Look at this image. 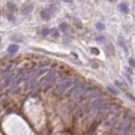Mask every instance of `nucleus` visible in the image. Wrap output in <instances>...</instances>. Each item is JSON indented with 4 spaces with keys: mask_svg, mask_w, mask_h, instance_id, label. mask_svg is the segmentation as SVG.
<instances>
[{
    "mask_svg": "<svg viewBox=\"0 0 135 135\" xmlns=\"http://www.w3.org/2000/svg\"><path fill=\"white\" fill-rule=\"evenodd\" d=\"M73 80H68V81H65L62 83L61 85H57V87L54 89V93H55L56 95H61L63 94V93L66 91V89H69L70 86L73 85Z\"/></svg>",
    "mask_w": 135,
    "mask_h": 135,
    "instance_id": "f257e3e1",
    "label": "nucleus"
},
{
    "mask_svg": "<svg viewBox=\"0 0 135 135\" xmlns=\"http://www.w3.org/2000/svg\"><path fill=\"white\" fill-rule=\"evenodd\" d=\"M55 82V77L52 74V73H50L49 74H48L45 79L43 80L42 82V85L44 86L45 88H48L49 86H51L52 85V84Z\"/></svg>",
    "mask_w": 135,
    "mask_h": 135,
    "instance_id": "f03ea898",
    "label": "nucleus"
},
{
    "mask_svg": "<svg viewBox=\"0 0 135 135\" xmlns=\"http://www.w3.org/2000/svg\"><path fill=\"white\" fill-rule=\"evenodd\" d=\"M33 10V5L32 4H26L24 5L21 9V14L24 15H27L29 14H31Z\"/></svg>",
    "mask_w": 135,
    "mask_h": 135,
    "instance_id": "7ed1b4c3",
    "label": "nucleus"
},
{
    "mask_svg": "<svg viewBox=\"0 0 135 135\" xmlns=\"http://www.w3.org/2000/svg\"><path fill=\"white\" fill-rule=\"evenodd\" d=\"M41 17L44 20H49L51 17H52V14L49 10L47 9H43V10L41 11Z\"/></svg>",
    "mask_w": 135,
    "mask_h": 135,
    "instance_id": "20e7f679",
    "label": "nucleus"
},
{
    "mask_svg": "<svg viewBox=\"0 0 135 135\" xmlns=\"http://www.w3.org/2000/svg\"><path fill=\"white\" fill-rule=\"evenodd\" d=\"M7 8L10 13H15L17 10V6L14 2H8L7 3Z\"/></svg>",
    "mask_w": 135,
    "mask_h": 135,
    "instance_id": "39448f33",
    "label": "nucleus"
},
{
    "mask_svg": "<svg viewBox=\"0 0 135 135\" xmlns=\"http://www.w3.org/2000/svg\"><path fill=\"white\" fill-rule=\"evenodd\" d=\"M19 51V46L18 45H11L8 48V52L10 54H14Z\"/></svg>",
    "mask_w": 135,
    "mask_h": 135,
    "instance_id": "423d86ee",
    "label": "nucleus"
},
{
    "mask_svg": "<svg viewBox=\"0 0 135 135\" xmlns=\"http://www.w3.org/2000/svg\"><path fill=\"white\" fill-rule=\"evenodd\" d=\"M119 9L123 14H128V12H129V9H128V7L126 4H121L119 5Z\"/></svg>",
    "mask_w": 135,
    "mask_h": 135,
    "instance_id": "0eeeda50",
    "label": "nucleus"
},
{
    "mask_svg": "<svg viewBox=\"0 0 135 135\" xmlns=\"http://www.w3.org/2000/svg\"><path fill=\"white\" fill-rule=\"evenodd\" d=\"M81 91H82L81 86L77 85L74 88V89H73V96H74V97H78L79 95H81Z\"/></svg>",
    "mask_w": 135,
    "mask_h": 135,
    "instance_id": "6e6552de",
    "label": "nucleus"
},
{
    "mask_svg": "<svg viewBox=\"0 0 135 135\" xmlns=\"http://www.w3.org/2000/svg\"><path fill=\"white\" fill-rule=\"evenodd\" d=\"M118 42H119V45L123 48L125 50V52H128V49H127V45H126V42H125V41L123 39V37L122 36H119L118 38Z\"/></svg>",
    "mask_w": 135,
    "mask_h": 135,
    "instance_id": "1a4fd4ad",
    "label": "nucleus"
},
{
    "mask_svg": "<svg viewBox=\"0 0 135 135\" xmlns=\"http://www.w3.org/2000/svg\"><path fill=\"white\" fill-rule=\"evenodd\" d=\"M95 27H96V29H97L99 31H103L105 29H106L105 25L102 24L101 22H98V23H96Z\"/></svg>",
    "mask_w": 135,
    "mask_h": 135,
    "instance_id": "9d476101",
    "label": "nucleus"
},
{
    "mask_svg": "<svg viewBox=\"0 0 135 135\" xmlns=\"http://www.w3.org/2000/svg\"><path fill=\"white\" fill-rule=\"evenodd\" d=\"M60 30L61 31H63V32H66L68 30H69V25H68V24L66 23H62L60 25Z\"/></svg>",
    "mask_w": 135,
    "mask_h": 135,
    "instance_id": "9b49d317",
    "label": "nucleus"
},
{
    "mask_svg": "<svg viewBox=\"0 0 135 135\" xmlns=\"http://www.w3.org/2000/svg\"><path fill=\"white\" fill-rule=\"evenodd\" d=\"M41 34H42V36H47L50 34V30L49 29H47V28H43L42 31H41Z\"/></svg>",
    "mask_w": 135,
    "mask_h": 135,
    "instance_id": "f8f14e48",
    "label": "nucleus"
},
{
    "mask_svg": "<svg viewBox=\"0 0 135 135\" xmlns=\"http://www.w3.org/2000/svg\"><path fill=\"white\" fill-rule=\"evenodd\" d=\"M52 37H57V36H59V32L57 30V29H52Z\"/></svg>",
    "mask_w": 135,
    "mask_h": 135,
    "instance_id": "ddd939ff",
    "label": "nucleus"
},
{
    "mask_svg": "<svg viewBox=\"0 0 135 135\" xmlns=\"http://www.w3.org/2000/svg\"><path fill=\"white\" fill-rule=\"evenodd\" d=\"M91 52L92 54H95V55H99L100 54V51H99L98 48H96V47H92Z\"/></svg>",
    "mask_w": 135,
    "mask_h": 135,
    "instance_id": "4468645a",
    "label": "nucleus"
},
{
    "mask_svg": "<svg viewBox=\"0 0 135 135\" xmlns=\"http://www.w3.org/2000/svg\"><path fill=\"white\" fill-rule=\"evenodd\" d=\"M96 41H97L98 42H105L106 38L104 36H100L96 37Z\"/></svg>",
    "mask_w": 135,
    "mask_h": 135,
    "instance_id": "2eb2a0df",
    "label": "nucleus"
},
{
    "mask_svg": "<svg viewBox=\"0 0 135 135\" xmlns=\"http://www.w3.org/2000/svg\"><path fill=\"white\" fill-rule=\"evenodd\" d=\"M107 89H108V91H110L111 93H112V94H113V95H117V91H116V89H112L111 87H107Z\"/></svg>",
    "mask_w": 135,
    "mask_h": 135,
    "instance_id": "dca6fc26",
    "label": "nucleus"
},
{
    "mask_svg": "<svg viewBox=\"0 0 135 135\" xmlns=\"http://www.w3.org/2000/svg\"><path fill=\"white\" fill-rule=\"evenodd\" d=\"M129 63H130V65L133 67V68L135 67V63H134V60L133 58H130L129 59Z\"/></svg>",
    "mask_w": 135,
    "mask_h": 135,
    "instance_id": "f3484780",
    "label": "nucleus"
},
{
    "mask_svg": "<svg viewBox=\"0 0 135 135\" xmlns=\"http://www.w3.org/2000/svg\"><path fill=\"white\" fill-rule=\"evenodd\" d=\"M96 127H97V123H94L92 125V126L91 127V132H93L94 130H95V128H96Z\"/></svg>",
    "mask_w": 135,
    "mask_h": 135,
    "instance_id": "a211bd4d",
    "label": "nucleus"
},
{
    "mask_svg": "<svg viewBox=\"0 0 135 135\" xmlns=\"http://www.w3.org/2000/svg\"><path fill=\"white\" fill-rule=\"evenodd\" d=\"M126 69H127V71H128V72H129V73H130V74H133V71H132V70H131L130 69H128V68H127Z\"/></svg>",
    "mask_w": 135,
    "mask_h": 135,
    "instance_id": "6ab92c4d",
    "label": "nucleus"
},
{
    "mask_svg": "<svg viewBox=\"0 0 135 135\" xmlns=\"http://www.w3.org/2000/svg\"><path fill=\"white\" fill-rule=\"evenodd\" d=\"M63 1H64L65 3H72L73 0H63Z\"/></svg>",
    "mask_w": 135,
    "mask_h": 135,
    "instance_id": "aec40b11",
    "label": "nucleus"
},
{
    "mask_svg": "<svg viewBox=\"0 0 135 135\" xmlns=\"http://www.w3.org/2000/svg\"><path fill=\"white\" fill-rule=\"evenodd\" d=\"M109 1H113V0H109Z\"/></svg>",
    "mask_w": 135,
    "mask_h": 135,
    "instance_id": "412c9836",
    "label": "nucleus"
},
{
    "mask_svg": "<svg viewBox=\"0 0 135 135\" xmlns=\"http://www.w3.org/2000/svg\"><path fill=\"white\" fill-rule=\"evenodd\" d=\"M0 15H1V11H0Z\"/></svg>",
    "mask_w": 135,
    "mask_h": 135,
    "instance_id": "4be33fe9",
    "label": "nucleus"
}]
</instances>
